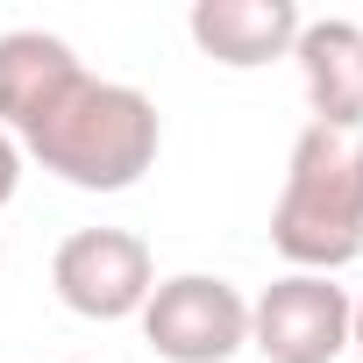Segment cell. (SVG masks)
Returning <instances> with one entry per match:
<instances>
[{
    "label": "cell",
    "instance_id": "cell-10",
    "mask_svg": "<svg viewBox=\"0 0 363 363\" xmlns=\"http://www.w3.org/2000/svg\"><path fill=\"white\" fill-rule=\"evenodd\" d=\"M349 349H356V356H363V292H356V299H349Z\"/></svg>",
    "mask_w": 363,
    "mask_h": 363
},
{
    "label": "cell",
    "instance_id": "cell-11",
    "mask_svg": "<svg viewBox=\"0 0 363 363\" xmlns=\"http://www.w3.org/2000/svg\"><path fill=\"white\" fill-rule=\"evenodd\" d=\"M65 363H79V356H65Z\"/></svg>",
    "mask_w": 363,
    "mask_h": 363
},
{
    "label": "cell",
    "instance_id": "cell-8",
    "mask_svg": "<svg viewBox=\"0 0 363 363\" xmlns=\"http://www.w3.org/2000/svg\"><path fill=\"white\" fill-rule=\"evenodd\" d=\"M79 72L86 65H79V50L65 36H50V29H8V36H0V128H8V135L36 128L43 107Z\"/></svg>",
    "mask_w": 363,
    "mask_h": 363
},
{
    "label": "cell",
    "instance_id": "cell-3",
    "mask_svg": "<svg viewBox=\"0 0 363 363\" xmlns=\"http://www.w3.org/2000/svg\"><path fill=\"white\" fill-rule=\"evenodd\" d=\"M143 342L164 363H228L250 349V299L214 278V271H178L157 278V292L143 299Z\"/></svg>",
    "mask_w": 363,
    "mask_h": 363
},
{
    "label": "cell",
    "instance_id": "cell-9",
    "mask_svg": "<svg viewBox=\"0 0 363 363\" xmlns=\"http://www.w3.org/2000/svg\"><path fill=\"white\" fill-rule=\"evenodd\" d=\"M22 164H29V157H22V143L0 128V214H8V200L22 193Z\"/></svg>",
    "mask_w": 363,
    "mask_h": 363
},
{
    "label": "cell",
    "instance_id": "cell-4",
    "mask_svg": "<svg viewBox=\"0 0 363 363\" xmlns=\"http://www.w3.org/2000/svg\"><path fill=\"white\" fill-rule=\"evenodd\" d=\"M50 292L79 320H135L157 292V257L128 228H72L50 257Z\"/></svg>",
    "mask_w": 363,
    "mask_h": 363
},
{
    "label": "cell",
    "instance_id": "cell-7",
    "mask_svg": "<svg viewBox=\"0 0 363 363\" xmlns=\"http://www.w3.org/2000/svg\"><path fill=\"white\" fill-rule=\"evenodd\" d=\"M292 65L320 128H363V22L349 15L306 22L292 43Z\"/></svg>",
    "mask_w": 363,
    "mask_h": 363
},
{
    "label": "cell",
    "instance_id": "cell-6",
    "mask_svg": "<svg viewBox=\"0 0 363 363\" xmlns=\"http://www.w3.org/2000/svg\"><path fill=\"white\" fill-rule=\"evenodd\" d=\"M299 29H306V15L292 0H193V15H186V36L221 72H264V65L292 57Z\"/></svg>",
    "mask_w": 363,
    "mask_h": 363
},
{
    "label": "cell",
    "instance_id": "cell-1",
    "mask_svg": "<svg viewBox=\"0 0 363 363\" xmlns=\"http://www.w3.org/2000/svg\"><path fill=\"white\" fill-rule=\"evenodd\" d=\"M15 143L50 178H65L72 193H128V186H143V171L164 150V121H157V100L150 93H135L121 79L79 72L43 107V121L22 128Z\"/></svg>",
    "mask_w": 363,
    "mask_h": 363
},
{
    "label": "cell",
    "instance_id": "cell-5",
    "mask_svg": "<svg viewBox=\"0 0 363 363\" xmlns=\"http://www.w3.org/2000/svg\"><path fill=\"white\" fill-rule=\"evenodd\" d=\"M250 349L264 363H335L349 349V292L313 271H285L250 299Z\"/></svg>",
    "mask_w": 363,
    "mask_h": 363
},
{
    "label": "cell",
    "instance_id": "cell-2",
    "mask_svg": "<svg viewBox=\"0 0 363 363\" xmlns=\"http://www.w3.org/2000/svg\"><path fill=\"white\" fill-rule=\"evenodd\" d=\"M271 250L313 278H335L363 257V128L306 121L292 135L285 186L271 207Z\"/></svg>",
    "mask_w": 363,
    "mask_h": 363
}]
</instances>
